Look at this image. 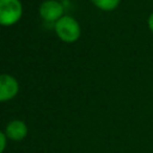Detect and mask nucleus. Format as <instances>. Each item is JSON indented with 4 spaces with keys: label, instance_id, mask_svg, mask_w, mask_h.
I'll return each instance as SVG.
<instances>
[{
    "label": "nucleus",
    "instance_id": "f257e3e1",
    "mask_svg": "<svg viewBox=\"0 0 153 153\" xmlns=\"http://www.w3.org/2000/svg\"><path fill=\"white\" fill-rule=\"evenodd\" d=\"M55 31H56L57 36L63 42H67V43L75 42L80 37L79 23L69 16H63L56 22Z\"/></svg>",
    "mask_w": 153,
    "mask_h": 153
},
{
    "label": "nucleus",
    "instance_id": "f03ea898",
    "mask_svg": "<svg viewBox=\"0 0 153 153\" xmlns=\"http://www.w3.org/2000/svg\"><path fill=\"white\" fill-rule=\"evenodd\" d=\"M22 4L19 0H0V25H12L22 17Z\"/></svg>",
    "mask_w": 153,
    "mask_h": 153
},
{
    "label": "nucleus",
    "instance_id": "7ed1b4c3",
    "mask_svg": "<svg viewBox=\"0 0 153 153\" xmlns=\"http://www.w3.org/2000/svg\"><path fill=\"white\" fill-rule=\"evenodd\" d=\"M18 81L8 75L0 74V102H6L12 99L18 93Z\"/></svg>",
    "mask_w": 153,
    "mask_h": 153
},
{
    "label": "nucleus",
    "instance_id": "20e7f679",
    "mask_svg": "<svg viewBox=\"0 0 153 153\" xmlns=\"http://www.w3.org/2000/svg\"><path fill=\"white\" fill-rule=\"evenodd\" d=\"M62 13H63L62 5L55 0H47L39 6L41 17L48 22H54V20L57 22L62 17Z\"/></svg>",
    "mask_w": 153,
    "mask_h": 153
},
{
    "label": "nucleus",
    "instance_id": "39448f33",
    "mask_svg": "<svg viewBox=\"0 0 153 153\" xmlns=\"http://www.w3.org/2000/svg\"><path fill=\"white\" fill-rule=\"evenodd\" d=\"M27 134V127L23 121L13 120L6 126V136L13 141L23 140Z\"/></svg>",
    "mask_w": 153,
    "mask_h": 153
},
{
    "label": "nucleus",
    "instance_id": "423d86ee",
    "mask_svg": "<svg viewBox=\"0 0 153 153\" xmlns=\"http://www.w3.org/2000/svg\"><path fill=\"white\" fill-rule=\"evenodd\" d=\"M92 4L102 11H112L118 7L121 0H91Z\"/></svg>",
    "mask_w": 153,
    "mask_h": 153
},
{
    "label": "nucleus",
    "instance_id": "0eeeda50",
    "mask_svg": "<svg viewBox=\"0 0 153 153\" xmlns=\"http://www.w3.org/2000/svg\"><path fill=\"white\" fill-rule=\"evenodd\" d=\"M5 146H6V136L0 131V153L4 152Z\"/></svg>",
    "mask_w": 153,
    "mask_h": 153
},
{
    "label": "nucleus",
    "instance_id": "6e6552de",
    "mask_svg": "<svg viewBox=\"0 0 153 153\" xmlns=\"http://www.w3.org/2000/svg\"><path fill=\"white\" fill-rule=\"evenodd\" d=\"M147 25H148V29L151 30V32L153 33V12L148 16V19H147Z\"/></svg>",
    "mask_w": 153,
    "mask_h": 153
}]
</instances>
